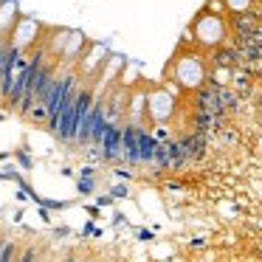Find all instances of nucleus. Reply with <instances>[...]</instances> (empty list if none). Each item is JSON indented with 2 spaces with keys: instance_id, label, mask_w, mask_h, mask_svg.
<instances>
[{
  "instance_id": "f257e3e1",
  "label": "nucleus",
  "mask_w": 262,
  "mask_h": 262,
  "mask_svg": "<svg viewBox=\"0 0 262 262\" xmlns=\"http://www.w3.org/2000/svg\"><path fill=\"white\" fill-rule=\"evenodd\" d=\"M121 161L130 169L138 166V124L136 121H121Z\"/></svg>"
},
{
  "instance_id": "f03ea898",
  "label": "nucleus",
  "mask_w": 262,
  "mask_h": 262,
  "mask_svg": "<svg viewBox=\"0 0 262 262\" xmlns=\"http://www.w3.org/2000/svg\"><path fill=\"white\" fill-rule=\"evenodd\" d=\"M155 144H158V138L138 124V166H152Z\"/></svg>"
},
{
  "instance_id": "7ed1b4c3",
  "label": "nucleus",
  "mask_w": 262,
  "mask_h": 262,
  "mask_svg": "<svg viewBox=\"0 0 262 262\" xmlns=\"http://www.w3.org/2000/svg\"><path fill=\"white\" fill-rule=\"evenodd\" d=\"M20 251V239L12 237V234H0V262H12L17 259Z\"/></svg>"
},
{
  "instance_id": "20e7f679",
  "label": "nucleus",
  "mask_w": 262,
  "mask_h": 262,
  "mask_svg": "<svg viewBox=\"0 0 262 262\" xmlns=\"http://www.w3.org/2000/svg\"><path fill=\"white\" fill-rule=\"evenodd\" d=\"M76 192H79V194H93V192H96V172H93L91 166H85V169L79 172Z\"/></svg>"
},
{
  "instance_id": "39448f33",
  "label": "nucleus",
  "mask_w": 262,
  "mask_h": 262,
  "mask_svg": "<svg viewBox=\"0 0 262 262\" xmlns=\"http://www.w3.org/2000/svg\"><path fill=\"white\" fill-rule=\"evenodd\" d=\"M17 161H20V166H23V169H31V164H34V161H31V155L26 152V149H17Z\"/></svg>"
},
{
  "instance_id": "423d86ee",
  "label": "nucleus",
  "mask_w": 262,
  "mask_h": 262,
  "mask_svg": "<svg viewBox=\"0 0 262 262\" xmlns=\"http://www.w3.org/2000/svg\"><path fill=\"white\" fill-rule=\"evenodd\" d=\"M110 194H113V198H127L130 192H127V186H113V189H110Z\"/></svg>"
}]
</instances>
